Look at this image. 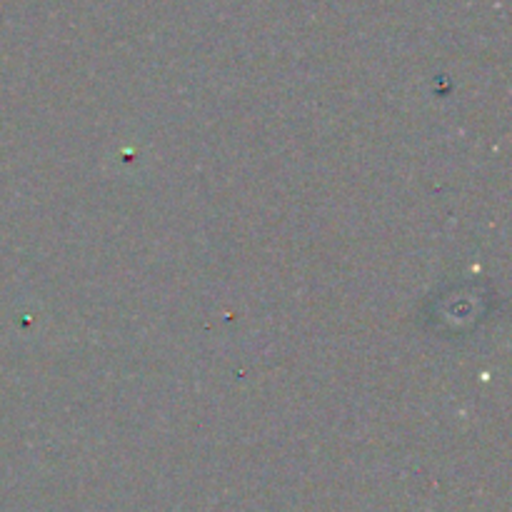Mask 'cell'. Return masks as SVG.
Wrapping results in <instances>:
<instances>
[]
</instances>
